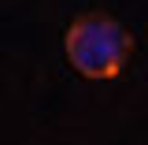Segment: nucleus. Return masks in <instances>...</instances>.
<instances>
[{"mask_svg":"<svg viewBox=\"0 0 148 145\" xmlns=\"http://www.w3.org/2000/svg\"><path fill=\"white\" fill-rule=\"evenodd\" d=\"M63 49H67L71 67L82 74V78L108 82V78H119L122 67L130 63L133 34H130L119 19L89 11V15H78L71 26H67Z\"/></svg>","mask_w":148,"mask_h":145,"instance_id":"nucleus-1","label":"nucleus"}]
</instances>
